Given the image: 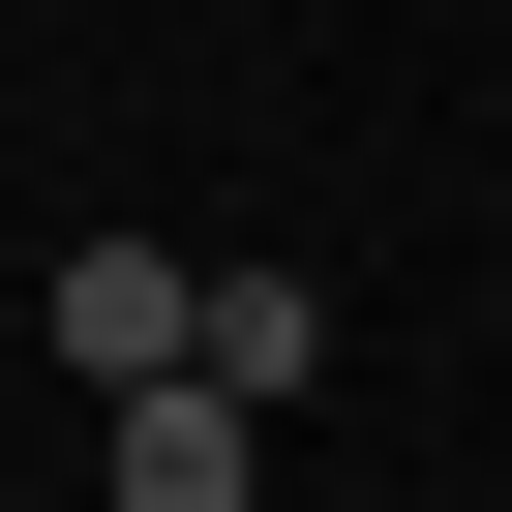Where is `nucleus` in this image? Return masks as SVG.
<instances>
[{
    "mask_svg": "<svg viewBox=\"0 0 512 512\" xmlns=\"http://www.w3.org/2000/svg\"><path fill=\"white\" fill-rule=\"evenodd\" d=\"M91 482H121V512H241V482H272V422H241L211 362H151V392H91Z\"/></svg>",
    "mask_w": 512,
    "mask_h": 512,
    "instance_id": "nucleus-1",
    "label": "nucleus"
},
{
    "mask_svg": "<svg viewBox=\"0 0 512 512\" xmlns=\"http://www.w3.org/2000/svg\"><path fill=\"white\" fill-rule=\"evenodd\" d=\"M181 362H211L241 422H272V392L332 362V272H272V241H241V272H181Z\"/></svg>",
    "mask_w": 512,
    "mask_h": 512,
    "instance_id": "nucleus-2",
    "label": "nucleus"
},
{
    "mask_svg": "<svg viewBox=\"0 0 512 512\" xmlns=\"http://www.w3.org/2000/svg\"><path fill=\"white\" fill-rule=\"evenodd\" d=\"M61 362H91V392L181 362V241H61Z\"/></svg>",
    "mask_w": 512,
    "mask_h": 512,
    "instance_id": "nucleus-3",
    "label": "nucleus"
}]
</instances>
